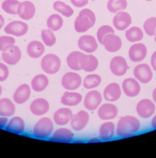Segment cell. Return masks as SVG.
<instances>
[{
	"instance_id": "6da1fadb",
	"label": "cell",
	"mask_w": 156,
	"mask_h": 158,
	"mask_svg": "<svg viewBox=\"0 0 156 158\" xmlns=\"http://www.w3.org/2000/svg\"><path fill=\"white\" fill-rule=\"evenodd\" d=\"M140 127V122L136 117L132 115H126L118 120L115 133L119 137L128 138L134 135L139 130Z\"/></svg>"
},
{
	"instance_id": "7a4b0ae2",
	"label": "cell",
	"mask_w": 156,
	"mask_h": 158,
	"mask_svg": "<svg viewBox=\"0 0 156 158\" xmlns=\"http://www.w3.org/2000/svg\"><path fill=\"white\" fill-rule=\"evenodd\" d=\"M54 129V126L51 119L49 117H42L34 124L32 129V135L38 139H47L51 136Z\"/></svg>"
},
{
	"instance_id": "3957f363",
	"label": "cell",
	"mask_w": 156,
	"mask_h": 158,
	"mask_svg": "<svg viewBox=\"0 0 156 158\" xmlns=\"http://www.w3.org/2000/svg\"><path fill=\"white\" fill-rule=\"evenodd\" d=\"M95 23L96 17L94 13L89 9H84L75 19L74 28L78 33H84L93 27Z\"/></svg>"
},
{
	"instance_id": "277c9868",
	"label": "cell",
	"mask_w": 156,
	"mask_h": 158,
	"mask_svg": "<svg viewBox=\"0 0 156 158\" xmlns=\"http://www.w3.org/2000/svg\"><path fill=\"white\" fill-rule=\"evenodd\" d=\"M41 67L42 71L49 75L57 73L61 67L60 58L54 54H48L44 56L41 61Z\"/></svg>"
},
{
	"instance_id": "5b68a950",
	"label": "cell",
	"mask_w": 156,
	"mask_h": 158,
	"mask_svg": "<svg viewBox=\"0 0 156 158\" xmlns=\"http://www.w3.org/2000/svg\"><path fill=\"white\" fill-rule=\"evenodd\" d=\"M61 84L64 89L74 91L78 89L82 85V77L75 72H67L62 77Z\"/></svg>"
},
{
	"instance_id": "8992f818",
	"label": "cell",
	"mask_w": 156,
	"mask_h": 158,
	"mask_svg": "<svg viewBox=\"0 0 156 158\" xmlns=\"http://www.w3.org/2000/svg\"><path fill=\"white\" fill-rule=\"evenodd\" d=\"M102 101V96L101 93L98 90L91 89L85 95L83 104L87 110L93 111L98 108Z\"/></svg>"
},
{
	"instance_id": "52a82bcc",
	"label": "cell",
	"mask_w": 156,
	"mask_h": 158,
	"mask_svg": "<svg viewBox=\"0 0 156 158\" xmlns=\"http://www.w3.org/2000/svg\"><path fill=\"white\" fill-rule=\"evenodd\" d=\"M31 94V89L28 84L19 85L14 92L13 100L18 105H22L29 100Z\"/></svg>"
},
{
	"instance_id": "ba28073f",
	"label": "cell",
	"mask_w": 156,
	"mask_h": 158,
	"mask_svg": "<svg viewBox=\"0 0 156 158\" xmlns=\"http://www.w3.org/2000/svg\"><path fill=\"white\" fill-rule=\"evenodd\" d=\"M89 120L88 113L84 110H80L75 114H73L70 121V126L75 131H81L87 125Z\"/></svg>"
},
{
	"instance_id": "9c48e42d",
	"label": "cell",
	"mask_w": 156,
	"mask_h": 158,
	"mask_svg": "<svg viewBox=\"0 0 156 158\" xmlns=\"http://www.w3.org/2000/svg\"><path fill=\"white\" fill-rule=\"evenodd\" d=\"M136 110L141 118L147 119L154 114L156 107L152 101L149 99H143L138 102Z\"/></svg>"
},
{
	"instance_id": "30bf717a",
	"label": "cell",
	"mask_w": 156,
	"mask_h": 158,
	"mask_svg": "<svg viewBox=\"0 0 156 158\" xmlns=\"http://www.w3.org/2000/svg\"><path fill=\"white\" fill-rule=\"evenodd\" d=\"M134 75L137 80L142 84L149 83L153 77V72L148 64H141L135 67Z\"/></svg>"
},
{
	"instance_id": "8fae6325",
	"label": "cell",
	"mask_w": 156,
	"mask_h": 158,
	"mask_svg": "<svg viewBox=\"0 0 156 158\" xmlns=\"http://www.w3.org/2000/svg\"><path fill=\"white\" fill-rule=\"evenodd\" d=\"M110 70L115 76L124 75L128 70V64L126 60L122 56H115L112 58L110 64Z\"/></svg>"
},
{
	"instance_id": "7c38bea8",
	"label": "cell",
	"mask_w": 156,
	"mask_h": 158,
	"mask_svg": "<svg viewBox=\"0 0 156 158\" xmlns=\"http://www.w3.org/2000/svg\"><path fill=\"white\" fill-rule=\"evenodd\" d=\"M98 109V116L100 119L103 121L113 120L118 115V108L113 103L110 102L103 103Z\"/></svg>"
},
{
	"instance_id": "4fadbf2b",
	"label": "cell",
	"mask_w": 156,
	"mask_h": 158,
	"mask_svg": "<svg viewBox=\"0 0 156 158\" xmlns=\"http://www.w3.org/2000/svg\"><path fill=\"white\" fill-rule=\"evenodd\" d=\"M74 139V134L69 128L60 127L54 131L49 138V140L61 143H70Z\"/></svg>"
},
{
	"instance_id": "5bb4252c",
	"label": "cell",
	"mask_w": 156,
	"mask_h": 158,
	"mask_svg": "<svg viewBox=\"0 0 156 158\" xmlns=\"http://www.w3.org/2000/svg\"><path fill=\"white\" fill-rule=\"evenodd\" d=\"M4 129L13 134L22 135L25 132L26 123L24 119L20 116H13L8 119Z\"/></svg>"
},
{
	"instance_id": "9a60e30c",
	"label": "cell",
	"mask_w": 156,
	"mask_h": 158,
	"mask_svg": "<svg viewBox=\"0 0 156 158\" xmlns=\"http://www.w3.org/2000/svg\"><path fill=\"white\" fill-rule=\"evenodd\" d=\"M30 112L35 116H40L46 114L50 110L49 102L43 98H37L33 100L30 105Z\"/></svg>"
},
{
	"instance_id": "2e32d148",
	"label": "cell",
	"mask_w": 156,
	"mask_h": 158,
	"mask_svg": "<svg viewBox=\"0 0 156 158\" xmlns=\"http://www.w3.org/2000/svg\"><path fill=\"white\" fill-rule=\"evenodd\" d=\"M79 65L81 70L86 73H93L98 66V61L96 57L81 53L79 57Z\"/></svg>"
},
{
	"instance_id": "e0dca14e",
	"label": "cell",
	"mask_w": 156,
	"mask_h": 158,
	"mask_svg": "<svg viewBox=\"0 0 156 158\" xmlns=\"http://www.w3.org/2000/svg\"><path fill=\"white\" fill-rule=\"evenodd\" d=\"M122 89L120 85L117 83L113 82L107 85L103 91V98L108 102H114L121 98Z\"/></svg>"
},
{
	"instance_id": "ac0fdd59",
	"label": "cell",
	"mask_w": 156,
	"mask_h": 158,
	"mask_svg": "<svg viewBox=\"0 0 156 158\" xmlns=\"http://www.w3.org/2000/svg\"><path fill=\"white\" fill-rule=\"evenodd\" d=\"M122 88L125 95L130 98L136 97L141 90L140 85L137 80L131 77L126 78L123 80Z\"/></svg>"
},
{
	"instance_id": "d6986e66",
	"label": "cell",
	"mask_w": 156,
	"mask_h": 158,
	"mask_svg": "<svg viewBox=\"0 0 156 158\" xmlns=\"http://www.w3.org/2000/svg\"><path fill=\"white\" fill-rule=\"evenodd\" d=\"M72 110L67 107H63L56 110L53 114V118L55 124L63 126L69 123L73 115Z\"/></svg>"
},
{
	"instance_id": "ffe728a7",
	"label": "cell",
	"mask_w": 156,
	"mask_h": 158,
	"mask_svg": "<svg viewBox=\"0 0 156 158\" xmlns=\"http://www.w3.org/2000/svg\"><path fill=\"white\" fill-rule=\"evenodd\" d=\"M28 29V26L26 23L21 21H13L8 23L4 30L8 35L20 37L26 34Z\"/></svg>"
},
{
	"instance_id": "44dd1931",
	"label": "cell",
	"mask_w": 156,
	"mask_h": 158,
	"mask_svg": "<svg viewBox=\"0 0 156 158\" xmlns=\"http://www.w3.org/2000/svg\"><path fill=\"white\" fill-rule=\"evenodd\" d=\"M22 57L21 50L18 47L14 46L8 50L2 52V59L5 63L9 65L17 64Z\"/></svg>"
},
{
	"instance_id": "7402d4cb",
	"label": "cell",
	"mask_w": 156,
	"mask_h": 158,
	"mask_svg": "<svg viewBox=\"0 0 156 158\" xmlns=\"http://www.w3.org/2000/svg\"><path fill=\"white\" fill-rule=\"evenodd\" d=\"M146 47L142 43L134 44L130 47L128 52L129 59L134 62L142 61L147 55Z\"/></svg>"
},
{
	"instance_id": "603a6c76",
	"label": "cell",
	"mask_w": 156,
	"mask_h": 158,
	"mask_svg": "<svg viewBox=\"0 0 156 158\" xmlns=\"http://www.w3.org/2000/svg\"><path fill=\"white\" fill-rule=\"evenodd\" d=\"M115 128L116 127L113 122L107 121L102 123L99 129V138L102 141L111 140L114 137Z\"/></svg>"
},
{
	"instance_id": "cb8c5ba5",
	"label": "cell",
	"mask_w": 156,
	"mask_h": 158,
	"mask_svg": "<svg viewBox=\"0 0 156 158\" xmlns=\"http://www.w3.org/2000/svg\"><path fill=\"white\" fill-rule=\"evenodd\" d=\"M102 45L104 46L106 50L109 52H116L122 47V40L118 36L115 35L114 34H108L104 37Z\"/></svg>"
},
{
	"instance_id": "d4e9b609",
	"label": "cell",
	"mask_w": 156,
	"mask_h": 158,
	"mask_svg": "<svg viewBox=\"0 0 156 158\" xmlns=\"http://www.w3.org/2000/svg\"><path fill=\"white\" fill-rule=\"evenodd\" d=\"M78 48L87 53H92L97 50L98 43L94 37L89 35L82 36L78 42Z\"/></svg>"
},
{
	"instance_id": "484cf974",
	"label": "cell",
	"mask_w": 156,
	"mask_h": 158,
	"mask_svg": "<svg viewBox=\"0 0 156 158\" xmlns=\"http://www.w3.org/2000/svg\"><path fill=\"white\" fill-rule=\"evenodd\" d=\"M36 9L34 4L29 1L20 2L18 7V15L20 18L26 21L30 20L35 15Z\"/></svg>"
},
{
	"instance_id": "4316f807",
	"label": "cell",
	"mask_w": 156,
	"mask_h": 158,
	"mask_svg": "<svg viewBox=\"0 0 156 158\" xmlns=\"http://www.w3.org/2000/svg\"><path fill=\"white\" fill-rule=\"evenodd\" d=\"M15 104L13 100L8 98H0V116L12 117L16 112Z\"/></svg>"
},
{
	"instance_id": "83f0119b",
	"label": "cell",
	"mask_w": 156,
	"mask_h": 158,
	"mask_svg": "<svg viewBox=\"0 0 156 158\" xmlns=\"http://www.w3.org/2000/svg\"><path fill=\"white\" fill-rule=\"evenodd\" d=\"M114 26L119 31L126 30L132 23L131 16L127 13L120 12L116 14L113 20Z\"/></svg>"
},
{
	"instance_id": "f1b7e54d",
	"label": "cell",
	"mask_w": 156,
	"mask_h": 158,
	"mask_svg": "<svg viewBox=\"0 0 156 158\" xmlns=\"http://www.w3.org/2000/svg\"><path fill=\"white\" fill-rule=\"evenodd\" d=\"M83 96L80 93L70 91L64 93L61 98V102L67 107H74L81 103Z\"/></svg>"
},
{
	"instance_id": "f546056e",
	"label": "cell",
	"mask_w": 156,
	"mask_h": 158,
	"mask_svg": "<svg viewBox=\"0 0 156 158\" xmlns=\"http://www.w3.org/2000/svg\"><path fill=\"white\" fill-rule=\"evenodd\" d=\"M49 84V79L43 74L36 75L31 79L30 87L36 92H41L47 88Z\"/></svg>"
},
{
	"instance_id": "4dcf8cb0",
	"label": "cell",
	"mask_w": 156,
	"mask_h": 158,
	"mask_svg": "<svg viewBox=\"0 0 156 158\" xmlns=\"http://www.w3.org/2000/svg\"><path fill=\"white\" fill-rule=\"evenodd\" d=\"M27 52L32 59H38L42 56L45 51L44 45L38 41L34 40L29 43L27 47Z\"/></svg>"
},
{
	"instance_id": "1f68e13d",
	"label": "cell",
	"mask_w": 156,
	"mask_h": 158,
	"mask_svg": "<svg viewBox=\"0 0 156 158\" xmlns=\"http://www.w3.org/2000/svg\"><path fill=\"white\" fill-rule=\"evenodd\" d=\"M100 76L97 74H89L85 77L82 80V85L86 89H94L98 87L102 83Z\"/></svg>"
},
{
	"instance_id": "d6a6232c",
	"label": "cell",
	"mask_w": 156,
	"mask_h": 158,
	"mask_svg": "<svg viewBox=\"0 0 156 158\" xmlns=\"http://www.w3.org/2000/svg\"><path fill=\"white\" fill-rule=\"evenodd\" d=\"M82 52L78 51H74L70 53L66 58V63L68 67L74 71H81L79 65V57Z\"/></svg>"
},
{
	"instance_id": "836d02e7",
	"label": "cell",
	"mask_w": 156,
	"mask_h": 158,
	"mask_svg": "<svg viewBox=\"0 0 156 158\" xmlns=\"http://www.w3.org/2000/svg\"><path fill=\"white\" fill-rule=\"evenodd\" d=\"M63 21L61 16L58 14L51 15L47 20V25L48 28L51 31H58L62 27Z\"/></svg>"
},
{
	"instance_id": "e575fe53",
	"label": "cell",
	"mask_w": 156,
	"mask_h": 158,
	"mask_svg": "<svg viewBox=\"0 0 156 158\" xmlns=\"http://www.w3.org/2000/svg\"><path fill=\"white\" fill-rule=\"evenodd\" d=\"M126 37L130 42L140 41L144 37V34L140 28L133 27L126 32Z\"/></svg>"
},
{
	"instance_id": "d590c367",
	"label": "cell",
	"mask_w": 156,
	"mask_h": 158,
	"mask_svg": "<svg viewBox=\"0 0 156 158\" xmlns=\"http://www.w3.org/2000/svg\"><path fill=\"white\" fill-rule=\"evenodd\" d=\"M127 6L126 0H109L107 3L108 10L112 13L124 10L126 9Z\"/></svg>"
},
{
	"instance_id": "8d00e7d4",
	"label": "cell",
	"mask_w": 156,
	"mask_h": 158,
	"mask_svg": "<svg viewBox=\"0 0 156 158\" xmlns=\"http://www.w3.org/2000/svg\"><path fill=\"white\" fill-rule=\"evenodd\" d=\"M20 3L17 0H5L2 3V8L6 13L16 15L18 7Z\"/></svg>"
},
{
	"instance_id": "74e56055",
	"label": "cell",
	"mask_w": 156,
	"mask_h": 158,
	"mask_svg": "<svg viewBox=\"0 0 156 158\" xmlns=\"http://www.w3.org/2000/svg\"><path fill=\"white\" fill-rule=\"evenodd\" d=\"M53 8L55 11L66 17H70L74 14V10L69 5H66L62 2H55L54 3Z\"/></svg>"
},
{
	"instance_id": "f35d334b",
	"label": "cell",
	"mask_w": 156,
	"mask_h": 158,
	"mask_svg": "<svg viewBox=\"0 0 156 158\" xmlns=\"http://www.w3.org/2000/svg\"><path fill=\"white\" fill-rule=\"evenodd\" d=\"M143 27L147 35L150 36L155 35L156 34V17H150L146 20Z\"/></svg>"
},
{
	"instance_id": "ab89813d",
	"label": "cell",
	"mask_w": 156,
	"mask_h": 158,
	"mask_svg": "<svg viewBox=\"0 0 156 158\" xmlns=\"http://www.w3.org/2000/svg\"><path fill=\"white\" fill-rule=\"evenodd\" d=\"M15 43L14 38L8 36L0 37V51H6L14 47Z\"/></svg>"
},
{
	"instance_id": "60d3db41",
	"label": "cell",
	"mask_w": 156,
	"mask_h": 158,
	"mask_svg": "<svg viewBox=\"0 0 156 158\" xmlns=\"http://www.w3.org/2000/svg\"><path fill=\"white\" fill-rule=\"evenodd\" d=\"M41 37L44 44L48 47H52L56 42V38L51 30H42Z\"/></svg>"
},
{
	"instance_id": "b9f144b4",
	"label": "cell",
	"mask_w": 156,
	"mask_h": 158,
	"mask_svg": "<svg viewBox=\"0 0 156 158\" xmlns=\"http://www.w3.org/2000/svg\"><path fill=\"white\" fill-rule=\"evenodd\" d=\"M110 34H114V31L111 27L104 25L101 27L97 32V37L99 42L102 45V40L106 35Z\"/></svg>"
},
{
	"instance_id": "7bdbcfd3",
	"label": "cell",
	"mask_w": 156,
	"mask_h": 158,
	"mask_svg": "<svg viewBox=\"0 0 156 158\" xmlns=\"http://www.w3.org/2000/svg\"><path fill=\"white\" fill-rule=\"evenodd\" d=\"M10 75V71L7 65L3 63L0 62V83L7 80Z\"/></svg>"
},
{
	"instance_id": "ee69618b",
	"label": "cell",
	"mask_w": 156,
	"mask_h": 158,
	"mask_svg": "<svg viewBox=\"0 0 156 158\" xmlns=\"http://www.w3.org/2000/svg\"><path fill=\"white\" fill-rule=\"evenodd\" d=\"M73 5L77 8H82L87 4L88 0H70Z\"/></svg>"
},
{
	"instance_id": "f6af8a7d",
	"label": "cell",
	"mask_w": 156,
	"mask_h": 158,
	"mask_svg": "<svg viewBox=\"0 0 156 158\" xmlns=\"http://www.w3.org/2000/svg\"><path fill=\"white\" fill-rule=\"evenodd\" d=\"M150 64L154 71L156 72V51L154 52L150 59Z\"/></svg>"
},
{
	"instance_id": "bcb514c9",
	"label": "cell",
	"mask_w": 156,
	"mask_h": 158,
	"mask_svg": "<svg viewBox=\"0 0 156 158\" xmlns=\"http://www.w3.org/2000/svg\"><path fill=\"white\" fill-rule=\"evenodd\" d=\"M8 121V118L0 116V129L4 128Z\"/></svg>"
},
{
	"instance_id": "7dc6e473",
	"label": "cell",
	"mask_w": 156,
	"mask_h": 158,
	"mask_svg": "<svg viewBox=\"0 0 156 158\" xmlns=\"http://www.w3.org/2000/svg\"><path fill=\"white\" fill-rule=\"evenodd\" d=\"M101 140H100L99 138L97 137H93L90 139L88 142L90 143H98V142H101Z\"/></svg>"
},
{
	"instance_id": "c3c4849f",
	"label": "cell",
	"mask_w": 156,
	"mask_h": 158,
	"mask_svg": "<svg viewBox=\"0 0 156 158\" xmlns=\"http://www.w3.org/2000/svg\"><path fill=\"white\" fill-rule=\"evenodd\" d=\"M151 125L153 129H156V114L153 116L151 120Z\"/></svg>"
},
{
	"instance_id": "681fc988",
	"label": "cell",
	"mask_w": 156,
	"mask_h": 158,
	"mask_svg": "<svg viewBox=\"0 0 156 158\" xmlns=\"http://www.w3.org/2000/svg\"><path fill=\"white\" fill-rule=\"evenodd\" d=\"M5 21L3 17L1 15H0V30L3 27L4 25Z\"/></svg>"
},
{
	"instance_id": "f907efd6",
	"label": "cell",
	"mask_w": 156,
	"mask_h": 158,
	"mask_svg": "<svg viewBox=\"0 0 156 158\" xmlns=\"http://www.w3.org/2000/svg\"><path fill=\"white\" fill-rule=\"evenodd\" d=\"M152 98L153 100L156 103V87L153 90L152 94Z\"/></svg>"
},
{
	"instance_id": "816d5d0a",
	"label": "cell",
	"mask_w": 156,
	"mask_h": 158,
	"mask_svg": "<svg viewBox=\"0 0 156 158\" xmlns=\"http://www.w3.org/2000/svg\"><path fill=\"white\" fill-rule=\"evenodd\" d=\"M73 142L75 143H83L84 142L83 140H81V139H77V140H75Z\"/></svg>"
},
{
	"instance_id": "f5cc1de1",
	"label": "cell",
	"mask_w": 156,
	"mask_h": 158,
	"mask_svg": "<svg viewBox=\"0 0 156 158\" xmlns=\"http://www.w3.org/2000/svg\"><path fill=\"white\" fill-rule=\"evenodd\" d=\"M3 93V88L2 86L0 85V98H1V96H2V94Z\"/></svg>"
},
{
	"instance_id": "db71d44e",
	"label": "cell",
	"mask_w": 156,
	"mask_h": 158,
	"mask_svg": "<svg viewBox=\"0 0 156 158\" xmlns=\"http://www.w3.org/2000/svg\"><path fill=\"white\" fill-rule=\"evenodd\" d=\"M155 41H156V34H155Z\"/></svg>"
},
{
	"instance_id": "11a10c76",
	"label": "cell",
	"mask_w": 156,
	"mask_h": 158,
	"mask_svg": "<svg viewBox=\"0 0 156 158\" xmlns=\"http://www.w3.org/2000/svg\"><path fill=\"white\" fill-rule=\"evenodd\" d=\"M147 1H152V0H146Z\"/></svg>"
}]
</instances>
